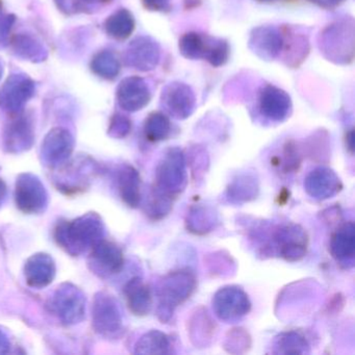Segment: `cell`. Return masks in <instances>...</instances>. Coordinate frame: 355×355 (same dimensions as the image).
I'll list each match as a JSON object with an SVG mask.
<instances>
[{"instance_id":"cell-5","label":"cell","mask_w":355,"mask_h":355,"mask_svg":"<svg viewBox=\"0 0 355 355\" xmlns=\"http://www.w3.org/2000/svg\"><path fill=\"white\" fill-rule=\"evenodd\" d=\"M307 194L318 200L331 198L342 190V182L332 170L325 167L313 170L305 178Z\"/></svg>"},{"instance_id":"cell-9","label":"cell","mask_w":355,"mask_h":355,"mask_svg":"<svg viewBox=\"0 0 355 355\" xmlns=\"http://www.w3.org/2000/svg\"><path fill=\"white\" fill-rule=\"evenodd\" d=\"M120 190L125 202L137 207L140 202V176L132 167L126 168L120 174Z\"/></svg>"},{"instance_id":"cell-10","label":"cell","mask_w":355,"mask_h":355,"mask_svg":"<svg viewBox=\"0 0 355 355\" xmlns=\"http://www.w3.org/2000/svg\"><path fill=\"white\" fill-rule=\"evenodd\" d=\"M274 348L278 354H301L307 352L309 344L298 332H284L276 338Z\"/></svg>"},{"instance_id":"cell-3","label":"cell","mask_w":355,"mask_h":355,"mask_svg":"<svg viewBox=\"0 0 355 355\" xmlns=\"http://www.w3.org/2000/svg\"><path fill=\"white\" fill-rule=\"evenodd\" d=\"M213 309L222 321L234 322L250 311L251 302L248 295L236 286L220 288L213 298Z\"/></svg>"},{"instance_id":"cell-1","label":"cell","mask_w":355,"mask_h":355,"mask_svg":"<svg viewBox=\"0 0 355 355\" xmlns=\"http://www.w3.org/2000/svg\"><path fill=\"white\" fill-rule=\"evenodd\" d=\"M197 286L196 276L189 269L170 272L159 282L157 315L163 322L169 321L176 307L186 302Z\"/></svg>"},{"instance_id":"cell-4","label":"cell","mask_w":355,"mask_h":355,"mask_svg":"<svg viewBox=\"0 0 355 355\" xmlns=\"http://www.w3.org/2000/svg\"><path fill=\"white\" fill-rule=\"evenodd\" d=\"M274 241L279 254L286 261H300L306 254V232L296 224L278 228L274 234Z\"/></svg>"},{"instance_id":"cell-13","label":"cell","mask_w":355,"mask_h":355,"mask_svg":"<svg viewBox=\"0 0 355 355\" xmlns=\"http://www.w3.org/2000/svg\"><path fill=\"white\" fill-rule=\"evenodd\" d=\"M278 167L282 168L284 173H294L301 166V155L296 146L288 144L284 150V157L278 159Z\"/></svg>"},{"instance_id":"cell-7","label":"cell","mask_w":355,"mask_h":355,"mask_svg":"<svg viewBox=\"0 0 355 355\" xmlns=\"http://www.w3.org/2000/svg\"><path fill=\"white\" fill-rule=\"evenodd\" d=\"M128 306L136 315H147L153 307V294L143 280L132 279L125 288Z\"/></svg>"},{"instance_id":"cell-12","label":"cell","mask_w":355,"mask_h":355,"mask_svg":"<svg viewBox=\"0 0 355 355\" xmlns=\"http://www.w3.org/2000/svg\"><path fill=\"white\" fill-rule=\"evenodd\" d=\"M172 205H173V199L153 189L146 211L151 219L161 220L171 211Z\"/></svg>"},{"instance_id":"cell-8","label":"cell","mask_w":355,"mask_h":355,"mask_svg":"<svg viewBox=\"0 0 355 355\" xmlns=\"http://www.w3.org/2000/svg\"><path fill=\"white\" fill-rule=\"evenodd\" d=\"M171 352L169 336L159 330H151L137 345V353L142 354H170Z\"/></svg>"},{"instance_id":"cell-14","label":"cell","mask_w":355,"mask_h":355,"mask_svg":"<svg viewBox=\"0 0 355 355\" xmlns=\"http://www.w3.org/2000/svg\"><path fill=\"white\" fill-rule=\"evenodd\" d=\"M105 0H60L61 5H65L66 9L73 11H86L91 6L97 5V3H103Z\"/></svg>"},{"instance_id":"cell-2","label":"cell","mask_w":355,"mask_h":355,"mask_svg":"<svg viewBox=\"0 0 355 355\" xmlns=\"http://www.w3.org/2000/svg\"><path fill=\"white\" fill-rule=\"evenodd\" d=\"M186 184L187 165L184 153L180 149H171L157 166L153 189L174 200L184 190Z\"/></svg>"},{"instance_id":"cell-11","label":"cell","mask_w":355,"mask_h":355,"mask_svg":"<svg viewBox=\"0 0 355 355\" xmlns=\"http://www.w3.org/2000/svg\"><path fill=\"white\" fill-rule=\"evenodd\" d=\"M257 184L254 178L250 176H240L230 184L227 189V197L230 200L241 202L254 198L257 194Z\"/></svg>"},{"instance_id":"cell-6","label":"cell","mask_w":355,"mask_h":355,"mask_svg":"<svg viewBox=\"0 0 355 355\" xmlns=\"http://www.w3.org/2000/svg\"><path fill=\"white\" fill-rule=\"evenodd\" d=\"M329 251L340 265L353 266L355 254V227L352 221L345 222L331 234Z\"/></svg>"}]
</instances>
